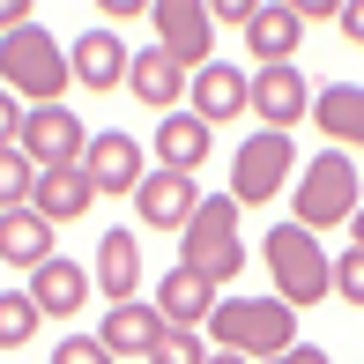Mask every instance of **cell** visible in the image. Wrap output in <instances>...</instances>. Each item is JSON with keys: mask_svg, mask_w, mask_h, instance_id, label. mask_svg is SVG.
Segmentation results:
<instances>
[{"mask_svg": "<svg viewBox=\"0 0 364 364\" xmlns=\"http://www.w3.org/2000/svg\"><path fill=\"white\" fill-rule=\"evenodd\" d=\"M208 342L245 364H268L283 357L297 342V312L283 305V297H216V312H208Z\"/></svg>", "mask_w": 364, "mask_h": 364, "instance_id": "cell-3", "label": "cell"}, {"mask_svg": "<svg viewBox=\"0 0 364 364\" xmlns=\"http://www.w3.org/2000/svg\"><path fill=\"white\" fill-rule=\"evenodd\" d=\"M156 335H164V312L141 305V297H134V305H112L105 327H97V342H105L112 357H149V350H156Z\"/></svg>", "mask_w": 364, "mask_h": 364, "instance_id": "cell-22", "label": "cell"}, {"mask_svg": "<svg viewBox=\"0 0 364 364\" xmlns=\"http://www.w3.org/2000/svg\"><path fill=\"white\" fill-rule=\"evenodd\" d=\"M38 327H45V312L30 305V290H0V350H23Z\"/></svg>", "mask_w": 364, "mask_h": 364, "instance_id": "cell-24", "label": "cell"}, {"mask_svg": "<svg viewBox=\"0 0 364 364\" xmlns=\"http://www.w3.org/2000/svg\"><path fill=\"white\" fill-rule=\"evenodd\" d=\"M312 127L327 134V149H364V82L312 90Z\"/></svg>", "mask_w": 364, "mask_h": 364, "instance_id": "cell-19", "label": "cell"}, {"mask_svg": "<svg viewBox=\"0 0 364 364\" xmlns=\"http://www.w3.org/2000/svg\"><path fill=\"white\" fill-rule=\"evenodd\" d=\"M97 15H105V30H112V23H119V15H149V8H141V0H105V8H97Z\"/></svg>", "mask_w": 364, "mask_h": 364, "instance_id": "cell-34", "label": "cell"}, {"mask_svg": "<svg viewBox=\"0 0 364 364\" xmlns=\"http://www.w3.org/2000/svg\"><path fill=\"white\" fill-rule=\"evenodd\" d=\"M15 149H23L38 171H75L82 149H90V127H82L68 105H38V112H23V141Z\"/></svg>", "mask_w": 364, "mask_h": 364, "instance_id": "cell-8", "label": "cell"}, {"mask_svg": "<svg viewBox=\"0 0 364 364\" xmlns=\"http://www.w3.org/2000/svg\"><path fill=\"white\" fill-rule=\"evenodd\" d=\"M193 208H201V186H193L186 171H141V186H134L141 230H186Z\"/></svg>", "mask_w": 364, "mask_h": 364, "instance_id": "cell-10", "label": "cell"}, {"mask_svg": "<svg viewBox=\"0 0 364 364\" xmlns=\"http://www.w3.org/2000/svg\"><path fill=\"white\" fill-rule=\"evenodd\" d=\"M342 38L364 45V0H342Z\"/></svg>", "mask_w": 364, "mask_h": 364, "instance_id": "cell-33", "label": "cell"}, {"mask_svg": "<svg viewBox=\"0 0 364 364\" xmlns=\"http://www.w3.org/2000/svg\"><path fill=\"white\" fill-rule=\"evenodd\" d=\"M53 364H119V357H112L97 335H68V342L53 350Z\"/></svg>", "mask_w": 364, "mask_h": 364, "instance_id": "cell-28", "label": "cell"}, {"mask_svg": "<svg viewBox=\"0 0 364 364\" xmlns=\"http://www.w3.org/2000/svg\"><path fill=\"white\" fill-rule=\"evenodd\" d=\"M149 141H156V171H186V178H193V171L208 164V149H216V127H201L186 105H178V112H164V119H156V134H149Z\"/></svg>", "mask_w": 364, "mask_h": 364, "instance_id": "cell-15", "label": "cell"}, {"mask_svg": "<svg viewBox=\"0 0 364 364\" xmlns=\"http://www.w3.org/2000/svg\"><path fill=\"white\" fill-rule=\"evenodd\" d=\"M245 45H253L260 68H297V45H305L297 8H290V0H260V15L245 23Z\"/></svg>", "mask_w": 364, "mask_h": 364, "instance_id": "cell-17", "label": "cell"}, {"mask_svg": "<svg viewBox=\"0 0 364 364\" xmlns=\"http://www.w3.org/2000/svg\"><path fill=\"white\" fill-rule=\"evenodd\" d=\"M268 364H335V357H327L320 342H290V350H283V357H268Z\"/></svg>", "mask_w": 364, "mask_h": 364, "instance_id": "cell-31", "label": "cell"}, {"mask_svg": "<svg viewBox=\"0 0 364 364\" xmlns=\"http://www.w3.org/2000/svg\"><path fill=\"white\" fill-rule=\"evenodd\" d=\"M97 208V186H90V171H38V186H30V216H45V223H82Z\"/></svg>", "mask_w": 364, "mask_h": 364, "instance_id": "cell-18", "label": "cell"}, {"mask_svg": "<svg viewBox=\"0 0 364 364\" xmlns=\"http://www.w3.org/2000/svg\"><path fill=\"white\" fill-rule=\"evenodd\" d=\"M0 260L23 268V275H38L45 260H53V223L30 216V208H8V216H0Z\"/></svg>", "mask_w": 364, "mask_h": 364, "instance_id": "cell-23", "label": "cell"}, {"mask_svg": "<svg viewBox=\"0 0 364 364\" xmlns=\"http://www.w3.org/2000/svg\"><path fill=\"white\" fill-rule=\"evenodd\" d=\"M208 364H245V357H230V350H208Z\"/></svg>", "mask_w": 364, "mask_h": 364, "instance_id": "cell-36", "label": "cell"}, {"mask_svg": "<svg viewBox=\"0 0 364 364\" xmlns=\"http://www.w3.org/2000/svg\"><path fill=\"white\" fill-rule=\"evenodd\" d=\"M186 82H193V75L178 68V60H164L156 45H141V53L127 60V90H134V97H141L149 112H178V97H186Z\"/></svg>", "mask_w": 364, "mask_h": 364, "instance_id": "cell-21", "label": "cell"}, {"mask_svg": "<svg viewBox=\"0 0 364 364\" xmlns=\"http://www.w3.org/2000/svg\"><path fill=\"white\" fill-rule=\"evenodd\" d=\"M127 60H134V53H127L119 30H105V23L82 30V38L68 45V75L82 82V90H97V97H105V90H127Z\"/></svg>", "mask_w": 364, "mask_h": 364, "instance_id": "cell-13", "label": "cell"}, {"mask_svg": "<svg viewBox=\"0 0 364 364\" xmlns=\"http://www.w3.org/2000/svg\"><path fill=\"white\" fill-rule=\"evenodd\" d=\"M23 290H30V305H38L45 320H75V312L90 305V290H97V283H90V268H82V260H68V253H53V260H45V268L30 275Z\"/></svg>", "mask_w": 364, "mask_h": 364, "instance_id": "cell-14", "label": "cell"}, {"mask_svg": "<svg viewBox=\"0 0 364 364\" xmlns=\"http://www.w3.org/2000/svg\"><path fill=\"white\" fill-rule=\"evenodd\" d=\"M238 216L245 208L230 201V193H201V208H193V223L178 230V268H193V275H208V283H230V275L245 268V238H238Z\"/></svg>", "mask_w": 364, "mask_h": 364, "instance_id": "cell-5", "label": "cell"}, {"mask_svg": "<svg viewBox=\"0 0 364 364\" xmlns=\"http://www.w3.org/2000/svg\"><path fill=\"white\" fill-rule=\"evenodd\" d=\"M30 15H38V8H30V0H0V38H8V30H23Z\"/></svg>", "mask_w": 364, "mask_h": 364, "instance_id": "cell-32", "label": "cell"}, {"mask_svg": "<svg viewBox=\"0 0 364 364\" xmlns=\"http://www.w3.org/2000/svg\"><path fill=\"white\" fill-rule=\"evenodd\" d=\"M364 208V178H357V156L350 149H320L312 164H297V186H290V223H305L312 238L335 223H350Z\"/></svg>", "mask_w": 364, "mask_h": 364, "instance_id": "cell-2", "label": "cell"}, {"mask_svg": "<svg viewBox=\"0 0 364 364\" xmlns=\"http://www.w3.org/2000/svg\"><path fill=\"white\" fill-rule=\"evenodd\" d=\"M30 186H38V164L23 149H0V216L8 208H30Z\"/></svg>", "mask_w": 364, "mask_h": 364, "instance_id": "cell-25", "label": "cell"}, {"mask_svg": "<svg viewBox=\"0 0 364 364\" xmlns=\"http://www.w3.org/2000/svg\"><path fill=\"white\" fill-rule=\"evenodd\" d=\"M350 245H364V208H357V216H350Z\"/></svg>", "mask_w": 364, "mask_h": 364, "instance_id": "cell-35", "label": "cell"}, {"mask_svg": "<svg viewBox=\"0 0 364 364\" xmlns=\"http://www.w3.org/2000/svg\"><path fill=\"white\" fill-rule=\"evenodd\" d=\"M68 45L53 38L45 23H23V30H8L0 38V90L15 97L23 112H38V105H60L68 97Z\"/></svg>", "mask_w": 364, "mask_h": 364, "instance_id": "cell-1", "label": "cell"}, {"mask_svg": "<svg viewBox=\"0 0 364 364\" xmlns=\"http://www.w3.org/2000/svg\"><path fill=\"white\" fill-rule=\"evenodd\" d=\"M186 112H193L201 127H230V119H245V112H253V75L230 68V60H208V68L186 82Z\"/></svg>", "mask_w": 364, "mask_h": 364, "instance_id": "cell-9", "label": "cell"}, {"mask_svg": "<svg viewBox=\"0 0 364 364\" xmlns=\"http://www.w3.org/2000/svg\"><path fill=\"white\" fill-rule=\"evenodd\" d=\"M149 305L164 312V327H193V335H201L208 312H216V283H208V275H193V268H171V275L156 283Z\"/></svg>", "mask_w": 364, "mask_h": 364, "instance_id": "cell-20", "label": "cell"}, {"mask_svg": "<svg viewBox=\"0 0 364 364\" xmlns=\"http://www.w3.org/2000/svg\"><path fill=\"white\" fill-rule=\"evenodd\" d=\"M335 297H350V305H364V245H350V253H335Z\"/></svg>", "mask_w": 364, "mask_h": 364, "instance_id": "cell-27", "label": "cell"}, {"mask_svg": "<svg viewBox=\"0 0 364 364\" xmlns=\"http://www.w3.org/2000/svg\"><path fill=\"white\" fill-rule=\"evenodd\" d=\"M90 283L105 290L112 305H134V297H141V238H134V230H105V238H97Z\"/></svg>", "mask_w": 364, "mask_h": 364, "instance_id": "cell-16", "label": "cell"}, {"mask_svg": "<svg viewBox=\"0 0 364 364\" xmlns=\"http://www.w3.org/2000/svg\"><path fill=\"white\" fill-rule=\"evenodd\" d=\"M253 15H260V0H208V23H253Z\"/></svg>", "mask_w": 364, "mask_h": 364, "instance_id": "cell-29", "label": "cell"}, {"mask_svg": "<svg viewBox=\"0 0 364 364\" xmlns=\"http://www.w3.org/2000/svg\"><path fill=\"white\" fill-rule=\"evenodd\" d=\"M15 141H23V105L0 90V149H15Z\"/></svg>", "mask_w": 364, "mask_h": 364, "instance_id": "cell-30", "label": "cell"}, {"mask_svg": "<svg viewBox=\"0 0 364 364\" xmlns=\"http://www.w3.org/2000/svg\"><path fill=\"white\" fill-rule=\"evenodd\" d=\"M253 119L268 134H290L297 119H312V82L297 68H260L253 75Z\"/></svg>", "mask_w": 364, "mask_h": 364, "instance_id": "cell-12", "label": "cell"}, {"mask_svg": "<svg viewBox=\"0 0 364 364\" xmlns=\"http://www.w3.org/2000/svg\"><path fill=\"white\" fill-rule=\"evenodd\" d=\"M149 364H208V350H201V335H193V327H164L156 350H149Z\"/></svg>", "mask_w": 364, "mask_h": 364, "instance_id": "cell-26", "label": "cell"}, {"mask_svg": "<svg viewBox=\"0 0 364 364\" xmlns=\"http://www.w3.org/2000/svg\"><path fill=\"white\" fill-rule=\"evenodd\" d=\"M149 23H156V53L178 60L186 75H201L208 60H216V23H208V0H156V8H149Z\"/></svg>", "mask_w": 364, "mask_h": 364, "instance_id": "cell-7", "label": "cell"}, {"mask_svg": "<svg viewBox=\"0 0 364 364\" xmlns=\"http://www.w3.org/2000/svg\"><path fill=\"white\" fill-rule=\"evenodd\" d=\"M260 260H268L275 297H283L290 312H312L320 297H335V253H320V238H312L305 223H275L268 238H260Z\"/></svg>", "mask_w": 364, "mask_h": 364, "instance_id": "cell-4", "label": "cell"}, {"mask_svg": "<svg viewBox=\"0 0 364 364\" xmlns=\"http://www.w3.org/2000/svg\"><path fill=\"white\" fill-rule=\"evenodd\" d=\"M290 178H297V141L260 127V134H245L238 156H230V201H238V208H260V201H275Z\"/></svg>", "mask_w": 364, "mask_h": 364, "instance_id": "cell-6", "label": "cell"}, {"mask_svg": "<svg viewBox=\"0 0 364 364\" xmlns=\"http://www.w3.org/2000/svg\"><path fill=\"white\" fill-rule=\"evenodd\" d=\"M82 171H90L97 193H134L149 164H141V141H134V134H119V127H97L90 149H82Z\"/></svg>", "mask_w": 364, "mask_h": 364, "instance_id": "cell-11", "label": "cell"}]
</instances>
